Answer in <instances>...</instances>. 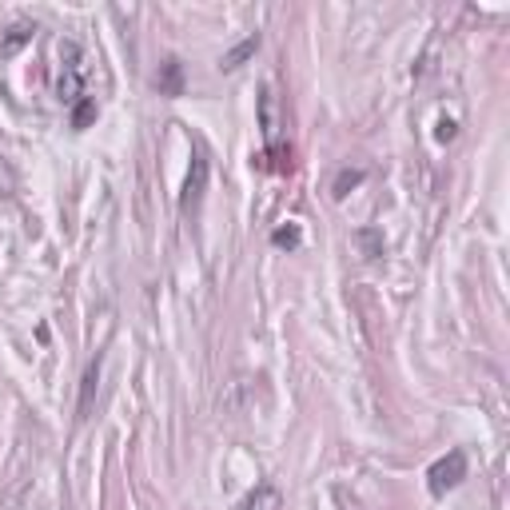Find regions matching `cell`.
<instances>
[{
	"instance_id": "obj_1",
	"label": "cell",
	"mask_w": 510,
	"mask_h": 510,
	"mask_svg": "<svg viewBox=\"0 0 510 510\" xmlns=\"http://www.w3.org/2000/svg\"><path fill=\"white\" fill-rule=\"evenodd\" d=\"M56 100L80 104L84 100V52L76 41L60 44V76H56Z\"/></svg>"
},
{
	"instance_id": "obj_2",
	"label": "cell",
	"mask_w": 510,
	"mask_h": 510,
	"mask_svg": "<svg viewBox=\"0 0 510 510\" xmlns=\"http://www.w3.org/2000/svg\"><path fill=\"white\" fill-rule=\"evenodd\" d=\"M463 478H467V455L463 450H447V455L427 470V487H431V495L435 498H442L447 490H455Z\"/></svg>"
},
{
	"instance_id": "obj_3",
	"label": "cell",
	"mask_w": 510,
	"mask_h": 510,
	"mask_svg": "<svg viewBox=\"0 0 510 510\" xmlns=\"http://www.w3.org/2000/svg\"><path fill=\"white\" fill-rule=\"evenodd\" d=\"M204 188H208V160H204V152H191V168H188V180H184V196H180V211H184V216L199 208Z\"/></svg>"
},
{
	"instance_id": "obj_4",
	"label": "cell",
	"mask_w": 510,
	"mask_h": 510,
	"mask_svg": "<svg viewBox=\"0 0 510 510\" xmlns=\"http://www.w3.org/2000/svg\"><path fill=\"white\" fill-rule=\"evenodd\" d=\"M239 510H283V490L275 483H259L252 495L239 503Z\"/></svg>"
},
{
	"instance_id": "obj_5",
	"label": "cell",
	"mask_w": 510,
	"mask_h": 510,
	"mask_svg": "<svg viewBox=\"0 0 510 510\" xmlns=\"http://www.w3.org/2000/svg\"><path fill=\"white\" fill-rule=\"evenodd\" d=\"M156 88H160V96H180V92H184V64H180L176 56H168V60L160 64Z\"/></svg>"
},
{
	"instance_id": "obj_6",
	"label": "cell",
	"mask_w": 510,
	"mask_h": 510,
	"mask_svg": "<svg viewBox=\"0 0 510 510\" xmlns=\"http://www.w3.org/2000/svg\"><path fill=\"white\" fill-rule=\"evenodd\" d=\"M96 387H100V359L88 363V371H84L80 379V419H92V407H96Z\"/></svg>"
},
{
	"instance_id": "obj_7",
	"label": "cell",
	"mask_w": 510,
	"mask_h": 510,
	"mask_svg": "<svg viewBox=\"0 0 510 510\" xmlns=\"http://www.w3.org/2000/svg\"><path fill=\"white\" fill-rule=\"evenodd\" d=\"M255 52H259V36H247V41H239V44L232 48V52H224V56H219V72H236L239 64H244V60H252Z\"/></svg>"
},
{
	"instance_id": "obj_8",
	"label": "cell",
	"mask_w": 510,
	"mask_h": 510,
	"mask_svg": "<svg viewBox=\"0 0 510 510\" xmlns=\"http://www.w3.org/2000/svg\"><path fill=\"white\" fill-rule=\"evenodd\" d=\"M355 244L363 247V255H367V259H379V255H383V232H375V227H363V232H355Z\"/></svg>"
},
{
	"instance_id": "obj_9",
	"label": "cell",
	"mask_w": 510,
	"mask_h": 510,
	"mask_svg": "<svg viewBox=\"0 0 510 510\" xmlns=\"http://www.w3.org/2000/svg\"><path fill=\"white\" fill-rule=\"evenodd\" d=\"M359 184H363V172H359V168H343L339 176H335V184H331V196L343 199L351 188H359Z\"/></svg>"
},
{
	"instance_id": "obj_10",
	"label": "cell",
	"mask_w": 510,
	"mask_h": 510,
	"mask_svg": "<svg viewBox=\"0 0 510 510\" xmlns=\"http://www.w3.org/2000/svg\"><path fill=\"white\" fill-rule=\"evenodd\" d=\"M32 32H36V24H28V21H16L13 28H8V36H5V52H16L24 41H32Z\"/></svg>"
},
{
	"instance_id": "obj_11",
	"label": "cell",
	"mask_w": 510,
	"mask_h": 510,
	"mask_svg": "<svg viewBox=\"0 0 510 510\" xmlns=\"http://www.w3.org/2000/svg\"><path fill=\"white\" fill-rule=\"evenodd\" d=\"M272 244H275V247H287V252H295V247L303 244V232H300V224L275 227V232H272Z\"/></svg>"
},
{
	"instance_id": "obj_12",
	"label": "cell",
	"mask_w": 510,
	"mask_h": 510,
	"mask_svg": "<svg viewBox=\"0 0 510 510\" xmlns=\"http://www.w3.org/2000/svg\"><path fill=\"white\" fill-rule=\"evenodd\" d=\"M96 116V100H80L72 104V128H88V120Z\"/></svg>"
},
{
	"instance_id": "obj_13",
	"label": "cell",
	"mask_w": 510,
	"mask_h": 510,
	"mask_svg": "<svg viewBox=\"0 0 510 510\" xmlns=\"http://www.w3.org/2000/svg\"><path fill=\"white\" fill-rule=\"evenodd\" d=\"M450 136H455V124L442 120V124H439V140H450Z\"/></svg>"
}]
</instances>
